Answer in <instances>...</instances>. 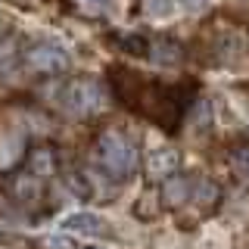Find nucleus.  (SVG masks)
Returning <instances> with one entry per match:
<instances>
[{
    "mask_svg": "<svg viewBox=\"0 0 249 249\" xmlns=\"http://www.w3.org/2000/svg\"><path fill=\"white\" fill-rule=\"evenodd\" d=\"M97 162L112 178H128V175H134V168H137V150L124 134L106 131V134L97 140Z\"/></svg>",
    "mask_w": 249,
    "mask_h": 249,
    "instance_id": "nucleus-1",
    "label": "nucleus"
},
{
    "mask_svg": "<svg viewBox=\"0 0 249 249\" xmlns=\"http://www.w3.org/2000/svg\"><path fill=\"white\" fill-rule=\"evenodd\" d=\"M106 100H109L106 88L100 81H90V78H75L56 93V103L72 115H90L97 109H103Z\"/></svg>",
    "mask_w": 249,
    "mask_h": 249,
    "instance_id": "nucleus-2",
    "label": "nucleus"
},
{
    "mask_svg": "<svg viewBox=\"0 0 249 249\" xmlns=\"http://www.w3.org/2000/svg\"><path fill=\"white\" fill-rule=\"evenodd\" d=\"M22 69L28 72H37V75H56V72H66L69 69V53L62 50L59 44L47 41V37H37L22 47Z\"/></svg>",
    "mask_w": 249,
    "mask_h": 249,
    "instance_id": "nucleus-3",
    "label": "nucleus"
},
{
    "mask_svg": "<svg viewBox=\"0 0 249 249\" xmlns=\"http://www.w3.org/2000/svg\"><path fill=\"white\" fill-rule=\"evenodd\" d=\"M62 231L84 233V237H97V233L106 231V221L100 215H90V212H72V215L62 218Z\"/></svg>",
    "mask_w": 249,
    "mask_h": 249,
    "instance_id": "nucleus-4",
    "label": "nucleus"
},
{
    "mask_svg": "<svg viewBox=\"0 0 249 249\" xmlns=\"http://www.w3.org/2000/svg\"><path fill=\"white\" fill-rule=\"evenodd\" d=\"M178 168V153L175 150H156L150 156V175L153 178H165Z\"/></svg>",
    "mask_w": 249,
    "mask_h": 249,
    "instance_id": "nucleus-5",
    "label": "nucleus"
},
{
    "mask_svg": "<svg viewBox=\"0 0 249 249\" xmlns=\"http://www.w3.org/2000/svg\"><path fill=\"white\" fill-rule=\"evenodd\" d=\"M231 168H233V175H237L240 181L249 184V146H240V150H233V156H231Z\"/></svg>",
    "mask_w": 249,
    "mask_h": 249,
    "instance_id": "nucleus-6",
    "label": "nucleus"
},
{
    "mask_svg": "<svg viewBox=\"0 0 249 249\" xmlns=\"http://www.w3.org/2000/svg\"><path fill=\"white\" fill-rule=\"evenodd\" d=\"M31 168H35V175H50V171H53V156L47 150L35 153V156H31Z\"/></svg>",
    "mask_w": 249,
    "mask_h": 249,
    "instance_id": "nucleus-7",
    "label": "nucleus"
},
{
    "mask_svg": "<svg viewBox=\"0 0 249 249\" xmlns=\"http://www.w3.org/2000/svg\"><path fill=\"white\" fill-rule=\"evenodd\" d=\"M165 196H168V202H184V199H187V184L181 181V178L168 181V184H165Z\"/></svg>",
    "mask_w": 249,
    "mask_h": 249,
    "instance_id": "nucleus-8",
    "label": "nucleus"
},
{
    "mask_svg": "<svg viewBox=\"0 0 249 249\" xmlns=\"http://www.w3.org/2000/svg\"><path fill=\"white\" fill-rule=\"evenodd\" d=\"M16 190H19V196L22 199H37V184L31 181V178H19V181H16Z\"/></svg>",
    "mask_w": 249,
    "mask_h": 249,
    "instance_id": "nucleus-9",
    "label": "nucleus"
},
{
    "mask_svg": "<svg viewBox=\"0 0 249 249\" xmlns=\"http://www.w3.org/2000/svg\"><path fill=\"white\" fill-rule=\"evenodd\" d=\"M78 3L84 6V10H90V13H109L112 10V0H78Z\"/></svg>",
    "mask_w": 249,
    "mask_h": 249,
    "instance_id": "nucleus-10",
    "label": "nucleus"
}]
</instances>
